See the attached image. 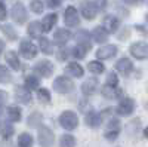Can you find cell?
I'll use <instances>...</instances> for the list:
<instances>
[{
	"instance_id": "cell-1",
	"label": "cell",
	"mask_w": 148,
	"mask_h": 147,
	"mask_svg": "<svg viewBox=\"0 0 148 147\" xmlns=\"http://www.w3.org/2000/svg\"><path fill=\"white\" fill-rule=\"evenodd\" d=\"M59 125L67 131H73L79 126V117L73 110H65L59 115Z\"/></svg>"
},
{
	"instance_id": "cell-2",
	"label": "cell",
	"mask_w": 148,
	"mask_h": 147,
	"mask_svg": "<svg viewBox=\"0 0 148 147\" xmlns=\"http://www.w3.org/2000/svg\"><path fill=\"white\" fill-rule=\"evenodd\" d=\"M53 89L58 94H68V92H71L74 89V83L67 76H59L53 82Z\"/></svg>"
},
{
	"instance_id": "cell-3",
	"label": "cell",
	"mask_w": 148,
	"mask_h": 147,
	"mask_svg": "<svg viewBox=\"0 0 148 147\" xmlns=\"http://www.w3.org/2000/svg\"><path fill=\"white\" fill-rule=\"evenodd\" d=\"M53 132L47 126H40L39 129V146L40 147H53Z\"/></svg>"
},
{
	"instance_id": "cell-4",
	"label": "cell",
	"mask_w": 148,
	"mask_h": 147,
	"mask_svg": "<svg viewBox=\"0 0 148 147\" xmlns=\"http://www.w3.org/2000/svg\"><path fill=\"white\" fill-rule=\"evenodd\" d=\"M116 110L120 116H130L135 110V101L129 97H123L119 101V106H117Z\"/></svg>"
},
{
	"instance_id": "cell-5",
	"label": "cell",
	"mask_w": 148,
	"mask_h": 147,
	"mask_svg": "<svg viewBox=\"0 0 148 147\" xmlns=\"http://www.w3.org/2000/svg\"><path fill=\"white\" fill-rule=\"evenodd\" d=\"M10 15H12V19H14L16 24H24L27 21V9L24 8V5L21 2L15 3L10 9Z\"/></svg>"
},
{
	"instance_id": "cell-6",
	"label": "cell",
	"mask_w": 148,
	"mask_h": 147,
	"mask_svg": "<svg viewBox=\"0 0 148 147\" xmlns=\"http://www.w3.org/2000/svg\"><path fill=\"white\" fill-rule=\"evenodd\" d=\"M130 54L136 59L148 58V43L147 42H135L130 45Z\"/></svg>"
},
{
	"instance_id": "cell-7",
	"label": "cell",
	"mask_w": 148,
	"mask_h": 147,
	"mask_svg": "<svg viewBox=\"0 0 148 147\" xmlns=\"http://www.w3.org/2000/svg\"><path fill=\"white\" fill-rule=\"evenodd\" d=\"M34 71L40 77H51L53 73V66L49 63L47 59H40L39 63L34 66Z\"/></svg>"
},
{
	"instance_id": "cell-8",
	"label": "cell",
	"mask_w": 148,
	"mask_h": 147,
	"mask_svg": "<svg viewBox=\"0 0 148 147\" xmlns=\"http://www.w3.org/2000/svg\"><path fill=\"white\" fill-rule=\"evenodd\" d=\"M64 21L68 27H76L80 24V18H79V12L74 6H68L64 12Z\"/></svg>"
},
{
	"instance_id": "cell-9",
	"label": "cell",
	"mask_w": 148,
	"mask_h": 147,
	"mask_svg": "<svg viewBox=\"0 0 148 147\" xmlns=\"http://www.w3.org/2000/svg\"><path fill=\"white\" fill-rule=\"evenodd\" d=\"M19 52L24 58H27V59H31L37 55V46L28 40H22L21 45H19Z\"/></svg>"
},
{
	"instance_id": "cell-10",
	"label": "cell",
	"mask_w": 148,
	"mask_h": 147,
	"mask_svg": "<svg viewBox=\"0 0 148 147\" xmlns=\"http://www.w3.org/2000/svg\"><path fill=\"white\" fill-rule=\"evenodd\" d=\"M15 98L21 104H30L31 103V94L27 86H18L15 88Z\"/></svg>"
},
{
	"instance_id": "cell-11",
	"label": "cell",
	"mask_w": 148,
	"mask_h": 147,
	"mask_svg": "<svg viewBox=\"0 0 148 147\" xmlns=\"http://www.w3.org/2000/svg\"><path fill=\"white\" fill-rule=\"evenodd\" d=\"M84 122L89 128H98L102 122V116H101V113H96V112H93V110H90V112L86 113Z\"/></svg>"
},
{
	"instance_id": "cell-12",
	"label": "cell",
	"mask_w": 148,
	"mask_h": 147,
	"mask_svg": "<svg viewBox=\"0 0 148 147\" xmlns=\"http://www.w3.org/2000/svg\"><path fill=\"white\" fill-rule=\"evenodd\" d=\"M117 54V46L116 45H108L104 48H99L96 51V57L99 59H108V58H113Z\"/></svg>"
},
{
	"instance_id": "cell-13",
	"label": "cell",
	"mask_w": 148,
	"mask_h": 147,
	"mask_svg": "<svg viewBox=\"0 0 148 147\" xmlns=\"http://www.w3.org/2000/svg\"><path fill=\"white\" fill-rule=\"evenodd\" d=\"M98 14V6L95 3H90V2H84L82 5V15L86 18V19H93Z\"/></svg>"
},
{
	"instance_id": "cell-14",
	"label": "cell",
	"mask_w": 148,
	"mask_h": 147,
	"mask_svg": "<svg viewBox=\"0 0 148 147\" xmlns=\"http://www.w3.org/2000/svg\"><path fill=\"white\" fill-rule=\"evenodd\" d=\"M119 26H120V22H119V19L114 15H107L104 18V21H102V27L108 33H116L117 28H119Z\"/></svg>"
},
{
	"instance_id": "cell-15",
	"label": "cell",
	"mask_w": 148,
	"mask_h": 147,
	"mask_svg": "<svg viewBox=\"0 0 148 147\" xmlns=\"http://www.w3.org/2000/svg\"><path fill=\"white\" fill-rule=\"evenodd\" d=\"M116 68H117V71L123 73L125 76H127L129 73H132V70H133V63L129 58H121V59H119L116 63Z\"/></svg>"
},
{
	"instance_id": "cell-16",
	"label": "cell",
	"mask_w": 148,
	"mask_h": 147,
	"mask_svg": "<svg viewBox=\"0 0 148 147\" xmlns=\"http://www.w3.org/2000/svg\"><path fill=\"white\" fill-rule=\"evenodd\" d=\"M96 89H98V80L95 77H90L88 80H84L83 85H82V92L84 95H88V97L89 95H93L96 92Z\"/></svg>"
},
{
	"instance_id": "cell-17",
	"label": "cell",
	"mask_w": 148,
	"mask_h": 147,
	"mask_svg": "<svg viewBox=\"0 0 148 147\" xmlns=\"http://www.w3.org/2000/svg\"><path fill=\"white\" fill-rule=\"evenodd\" d=\"M56 21H58V15H56V14H49V15H46V17L43 18V21H42V28H43V31H45V33L51 31V30L56 26Z\"/></svg>"
},
{
	"instance_id": "cell-18",
	"label": "cell",
	"mask_w": 148,
	"mask_h": 147,
	"mask_svg": "<svg viewBox=\"0 0 148 147\" xmlns=\"http://www.w3.org/2000/svg\"><path fill=\"white\" fill-rule=\"evenodd\" d=\"M70 37H71V33H70L68 30L59 28V30H56L55 34H53V42H55L56 45H64V43H67V42L70 40Z\"/></svg>"
},
{
	"instance_id": "cell-19",
	"label": "cell",
	"mask_w": 148,
	"mask_h": 147,
	"mask_svg": "<svg viewBox=\"0 0 148 147\" xmlns=\"http://www.w3.org/2000/svg\"><path fill=\"white\" fill-rule=\"evenodd\" d=\"M65 73L67 75H70V76H73V77H82L83 76V67L80 66V64H77V63H70L67 67H65Z\"/></svg>"
},
{
	"instance_id": "cell-20",
	"label": "cell",
	"mask_w": 148,
	"mask_h": 147,
	"mask_svg": "<svg viewBox=\"0 0 148 147\" xmlns=\"http://www.w3.org/2000/svg\"><path fill=\"white\" fill-rule=\"evenodd\" d=\"M5 58H6V61H8V64H9L12 68H14V70H19V68H21V61H19L16 52L8 51L6 55H5Z\"/></svg>"
},
{
	"instance_id": "cell-21",
	"label": "cell",
	"mask_w": 148,
	"mask_h": 147,
	"mask_svg": "<svg viewBox=\"0 0 148 147\" xmlns=\"http://www.w3.org/2000/svg\"><path fill=\"white\" fill-rule=\"evenodd\" d=\"M34 138L31 134L28 132H22L18 135V147H33Z\"/></svg>"
},
{
	"instance_id": "cell-22",
	"label": "cell",
	"mask_w": 148,
	"mask_h": 147,
	"mask_svg": "<svg viewBox=\"0 0 148 147\" xmlns=\"http://www.w3.org/2000/svg\"><path fill=\"white\" fill-rule=\"evenodd\" d=\"M92 36H93V40H95V42L104 43V42H107V39H108V31H107L104 27H96V28L92 31Z\"/></svg>"
},
{
	"instance_id": "cell-23",
	"label": "cell",
	"mask_w": 148,
	"mask_h": 147,
	"mask_svg": "<svg viewBox=\"0 0 148 147\" xmlns=\"http://www.w3.org/2000/svg\"><path fill=\"white\" fill-rule=\"evenodd\" d=\"M8 119L10 122H19L22 119V112L21 108L16 107V106H10L8 107Z\"/></svg>"
},
{
	"instance_id": "cell-24",
	"label": "cell",
	"mask_w": 148,
	"mask_h": 147,
	"mask_svg": "<svg viewBox=\"0 0 148 147\" xmlns=\"http://www.w3.org/2000/svg\"><path fill=\"white\" fill-rule=\"evenodd\" d=\"M101 92L105 98H108V100H113V98H117L120 95V91L116 86H110V85H105V86L101 89Z\"/></svg>"
},
{
	"instance_id": "cell-25",
	"label": "cell",
	"mask_w": 148,
	"mask_h": 147,
	"mask_svg": "<svg viewBox=\"0 0 148 147\" xmlns=\"http://www.w3.org/2000/svg\"><path fill=\"white\" fill-rule=\"evenodd\" d=\"M40 31H43L42 22H37V21H33L27 28V33H28V36H31V37H39Z\"/></svg>"
},
{
	"instance_id": "cell-26",
	"label": "cell",
	"mask_w": 148,
	"mask_h": 147,
	"mask_svg": "<svg viewBox=\"0 0 148 147\" xmlns=\"http://www.w3.org/2000/svg\"><path fill=\"white\" fill-rule=\"evenodd\" d=\"M0 135L3 138H10L14 135V126L8 122H0Z\"/></svg>"
},
{
	"instance_id": "cell-27",
	"label": "cell",
	"mask_w": 148,
	"mask_h": 147,
	"mask_svg": "<svg viewBox=\"0 0 148 147\" xmlns=\"http://www.w3.org/2000/svg\"><path fill=\"white\" fill-rule=\"evenodd\" d=\"M59 147H76V138L71 134H64L59 138Z\"/></svg>"
},
{
	"instance_id": "cell-28",
	"label": "cell",
	"mask_w": 148,
	"mask_h": 147,
	"mask_svg": "<svg viewBox=\"0 0 148 147\" xmlns=\"http://www.w3.org/2000/svg\"><path fill=\"white\" fill-rule=\"evenodd\" d=\"M42 119H43V116H42L39 112H34V113H31V115L28 116L27 124H28V126L36 128V126H39V125L42 124Z\"/></svg>"
},
{
	"instance_id": "cell-29",
	"label": "cell",
	"mask_w": 148,
	"mask_h": 147,
	"mask_svg": "<svg viewBox=\"0 0 148 147\" xmlns=\"http://www.w3.org/2000/svg\"><path fill=\"white\" fill-rule=\"evenodd\" d=\"M39 48H40V51L46 55L52 54V45H51V42H49L47 37H39Z\"/></svg>"
},
{
	"instance_id": "cell-30",
	"label": "cell",
	"mask_w": 148,
	"mask_h": 147,
	"mask_svg": "<svg viewBox=\"0 0 148 147\" xmlns=\"http://www.w3.org/2000/svg\"><path fill=\"white\" fill-rule=\"evenodd\" d=\"M88 70L90 73H93V75H101V73H104L105 67H104V64L99 63V61H90L88 64Z\"/></svg>"
},
{
	"instance_id": "cell-31",
	"label": "cell",
	"mask_w": 148,
	"mask_h": 147,
	"mask_svg": "<svg viewBox=\"0 0 148 147\" xmlns=\"http://www.w3.org/2000/svg\"><path fill=\"white\" fill-rule=\"evenodd\" d=\"M37 98H39V101L43 103V104H49L51 103V92H49L47 89L45 88H40V89H37Z\"/></svg>"
},
{
	"instance_id": "cell-32",
	"label": "cell",
	"mask_w": 148,
	"mask_h": 147,
	"mask_svg": "<svg viewBox=\"0 0 148 147\" xmlns=\"http://www.w3.org/2000/svg\"><path fill=\"white\" fill-rule=\"evenodd\" d=\"M2 31L5 33V36H6L9 40H16V37H18V34H16V31L14 30V27H12V26H8V24L2 26Z\"/></svg>"
},
{
	"instance_id": "cell-33",
	"label": "cell",
	"mask_w": 148,
	"mask_h": 147,
	"mask_svg": "<svg viewBox=\"0 0 148 147\" xmlns=\"http://www.w3.org/2000/svg\"><path fill=\"white\" fill-rule=\"evenodd\" d=\"M77 42L80 43V45H84V46H88L89 49H90V42H89V34H88V31H84V30H82V31H79L77 33Z\"/></svg>"
},
{
	"instance_id": "cell-34",
	"label": "cell",
	"mask_w": 148,
	"mask_h": 147,
	"mask_svg": "<svg viewBox=\"0 0 148 147\" xmlns=\"http://www.w3.org/2000/svg\"><path fill=\"white\" fill-rule=\"evenodd\" d=\"M90 51V49L88 46H84V45H77L76 48H74V51H73V55L76 57V58H84V55L88 54Z\"/></svg>"
},
{
	"instance_id": "cell-35",
	"label": "cell",
	"mask_w": 148,
	"mask_h": 147,
	"mask_svg": "<svg viewBox=\"0 0 148 147\" xmlns=\"http://www.w3.org/2000/svg\"><path fill=\"white\" fill-rule=\"evenodd\" d=\"M119 134H120V128H107L104 135H105V138L108 141H114L119 137Z\"/></svg>"
},
{
	"instance_id": "cell-36",
	"label": "cell",
	"mask_w": 148,
	"mask_h": 147,
	"mask_svg": "<svg viewBox=\"0 0 148 147\" xmlns=\"http://www.w3.org/2000/svg\"><path fill=\"white\" fill-rule=\"evenodd\" d=\"M12 80V76L9 70L5 66H0V83H9Z\"/></svg>"
},
{
	"instance_id": "cell-37",
	"label": "cell",
	"mask_w": 148,
	"mask_h": 147,
	"mask_svg": "<svg viewBox=\"0 0 148 147\" xmlns=\"http://www.w3.org/2000/svg\"><path fill=\"white\" fill-rule=\"evenodd\" d=\"M25 86L28 89H37V88H39V77H36V76H27L25 77Z\"/></svg>"
},
{
	"instance_id": "cell-38",
	"label": "cell",
	"mask_w": 148,
	"mask_h": 147,
	"mask_svg": "<svg viewBox=\"0 0 148 147\" xmlns=\"http://www.w3.org/2000/svg\"><path fill=\"white\" fill-rule=\"evenodd\" d=\"M43 3L40 2V0H33L31 2V5H30V9L34 12V14H42L43 12Z\"/></svg>"
},
{
	"instance_id": "cell-39",
	"label": "cell",
	"mask_w": 148,
	"mask_h": 147,
	"mask_svg": "<svg viewBox=\"0 0 148 147\" xmlns=\"http://www.w3.org/2000/svg\"><path fill=\"white\" fill-rule=\"evenodd\" d=\"M107 85H110V86H116V88H117L119 79H117V76L114 75V73H110V75H108V77H107Z\"/></svg>"
},
{
	"instance_id": "cell-40",
	"label": "cell",
	"mask_w": 148,
	"mask_h": 147,
	"mask_svg": "<svg viewBox=\"0 0 148 147\" xmlns=\"http://www.w3.org/2000/svg\"><path fill=\"white\" fill-rule=\"evenodd\" d=\"M6 6L3 5V2H0V21H3L6 19Z\"/></svg>"
},
{
	"instance_id": "cell-41",
	"label": "cell",
	"mask_w": 148,
	"mask_h": 147,
	"mask_svg": "<svg viewBox=\"0 0 148 147\" xmlns=\"http://www.w3.org/2000/svg\"><path fill=\"white\" fill-rule=\"evenodd\" d=\"M47 6L51 9H55V8L61 6V0H47Z\"/></svg>"
},
{
	"instance_id": "cell-42",
	"label": "cell",
	"mask_w": 148,
	"mask_h": 147,
	"mask_svg": "<svg viewBox=\"0 0 148 147\" xmlns=\"http://www.w3.org/2000/svg\"><path fill=\"white\" fill-rule=\"evenodd\" d=\"M6 101H8V94H6L5 91L0 89V107H2V106H3Z\"/></svg>"
},
{
	"instance_id": "cell-43",
	"label": "cell",
	"mask_w": 148,
	"mask_h": 147,
	"mask_svg": "<svg viewBox=\"0 0 148 147\" xmlns=\"http://www.w3.org/2000/svg\"><path fill=\"white\" fill-rule=\"evenodd\" d=\"M127 5H141L144 0H125Z\"/></svg>"
},
{
	"instance_id": "cell-44",
	"label": "cell",
	"mask_w": 148,
	"mask_h": 147,
	"mask_svg": "<svg viewBox=\"0 0 148 147\" xmlns=\"http://www.w3.org/2000/svg\"><path fill=\"white\" fill-rule=\"evenodd\" d=\"M5 51V42L3 40H0V54H2Z\"/></svg>"
},
{
	"instance_id": "cell-45",
	"label": "cell",
	"mask_w": 148,
	"mask_h": 147,
	"mask_svg": "<svg viewBox=\"0 0 148 147\" xmlns=\"http://www.w3.org/2000/svg\"><path fill=\"white\" fill-rule=\"evenodd\" d=\"M62 58H67V52H64V51L59 54V59H62Z\"/></svg>"
},
{
	"instance_id": "cell-46",
	"label": "cell",
	"mask_w": 148,
	"mask_h": 147,
	"mask_svg": "<svg viewBox=\"0 0 148 147\" xmlns=\"http://www.w3.org/2000/svg\"><path fill=\"white\" fill-rule=\"evenodd\" d=\"M144 135H145V138H148V126L144 129Z\"/></svg>"
},
{
	"instance_id": "cell-47",
	"label": "cell",
	"mask_w": 148,
	"mask_h": 147,
	"mask_svg": "<svg viewBox=\"0 0 148 147\" xmlns=\"http://www.w3.org/2000/svg\"><path fill=\"white\" fill-rule=\"evenodd\" d=\"M147 21H148V15H147Z\"/></svg>"
}]
</instances>
